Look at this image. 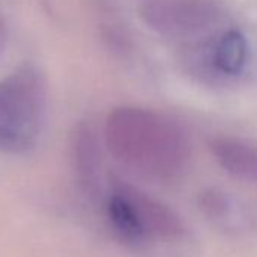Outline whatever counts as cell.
<instances>
[{"mask_svg":"<svg viewBox=\"0 0 257 257\" xmlns=\"http://www.w3.org/2000/svg\"><path fill=\"white\" fill-rule=\"evenodd\" d=\"M71 159L82 191L97 198L101 191V156L97 134L88 122H79L71 135Z\"/></svg>","mask_w":257,"mask_h":257,"instance_id":"5","label":"cell"},{"mask_svg":"<svg viewBox=\"0 0 257 257\" xmlns=\"http://www.w3.org/2000/svg\"><path fill=\"white\" fill-rule=\"evenodd\" d=\"M47 113V86L43 73L31 64L0 80V152L23 155L43 134Z\"/></svg>","mask_w":257,"mask_h":257,"instance_id":"2","label":"cell"},{"mask_svg":"<svg viewBox=\"0 0 257 257\" xmlns=\"http://www.w3.org/2000/svg\"><path fill=\"white\" fill-rule=\"evenodd\" d=\"M246 41L237 31H227L222 34L212 52V62L218 73L225 76H236L242 71L246 62Z\"/></svg>","mask_w":257,"mask_h":257,"instance_id":"8","label":"cell"},{"mask_svg":"<svg viewBox=\"0 0 257 257\" xmlns=\"http://www.w3.org/2000/svg\"><path fill=\"white\" fill-rule=\"evenodd\" d=\"M106 215L113 233L125 243L141 245L147 242L131 201L115 188H112V194L106 201Z\"/></svg>","mask_w":257,"mask_h":257,"instance_id":"7","label":"cell"},{"mask_svg":"<svg viewBox=\"0 0 257 257\" xmlns=\"http://www.w3.org/2000/svg\"><path fill=\"white\" fill-rule=\"evenodd\" d=\"M104 144L122 167L155 182L179 179L191 159L182 128L153 110L121 106L104 124Z\"/></svg>","mask_w":257,"mask_h":257,"instance_id":"1","label":"cell"},{"mask_svg":"<svg viewBox=\"0 0 257 257\" xmlns=\"http://www.w3.org/2000/svg\"><path fill=\"white\" fill-rule=\"evenodd\" d=\"M215 161L230 176L257 185V149L246 141L230 137H216L209 141Z\"/></svg>","mask_w":257,"mask_h":257,"instance_id":"6","label":"cell"},{"mask_svg":"<svg viewBox=\"0 0 257 257\" xmlns=\"http://www.w3.org/2000/svg\"><path fill=\"white\" fill-rule=\"evenodd\" d=\"M112 188L121 191L131 201L140 227L147 240H171L179 239L186 233V225L183 219L170 206L119 179L112 180Z\"/></svg>","mask_w":257,"mask_h":257,"instance_id":"4","label":"cell"},{"mask_svg":"<svg viewBox=\"0 0 257 257\" xmlns=\"http://www.w3.org/2000/svg\"><path fill=\"white\" fill-rule=\"evenodd\" d=\"M141 20L168 38H194L210 31L224 16L221 0H137Z\"/></svg>","mask_w":257,"mask_h":257,"instance_id":"3","label":"cell"}]
</instances>
